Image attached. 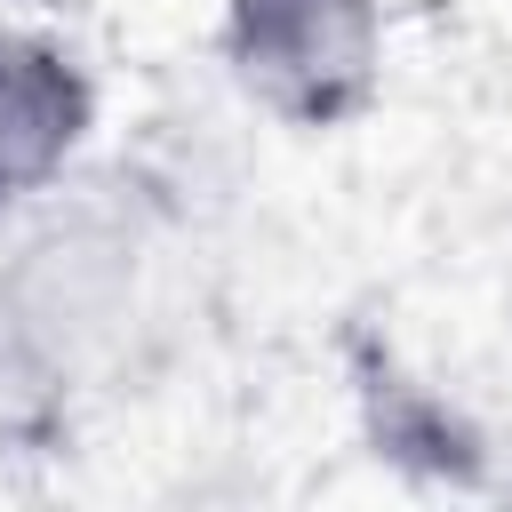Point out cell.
<instances>
[{"mask_svg":"<svg viewBox=\"0 0 512 512\" xmlns=\"http://www.w3.org/2000/svg\"><path fill=\"white\" fill-rule=\"evenodd\" d=\"M392 64L384 0H216V72L296 136L368 120Z\"/></svg>","mask_w":512,"mask_h":512,"instance_id":"cell-1","label":"cell"},{"mask_svg":"<svg viewBox=\"0 0 512 512\" xmlns=\"http://www.w3.org/2000/svg\"><path fill=\"white\" fill-rule=\"evenodd\" d=\"M96 136L88 64L16 16H0V232H16L40 200H56Z\"/></svg>","mask_w":512,"mask_h":512,"instance_id":"cell-2","label":"cell"}]
</instances>
